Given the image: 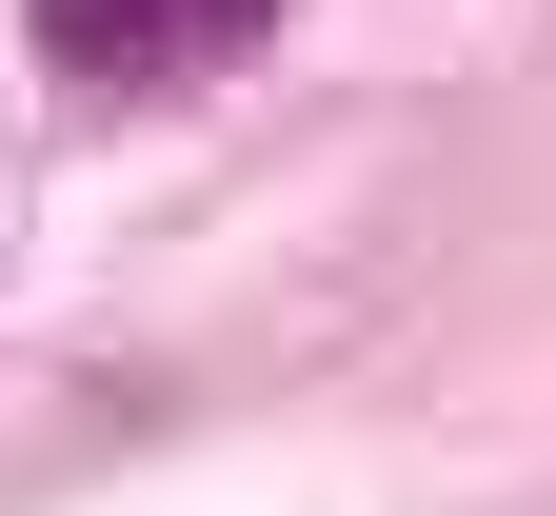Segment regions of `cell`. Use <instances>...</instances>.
I'll return each mask as SVG.
<instances>
[{
    "label": "cell",
    "instance_id": "1",
    "mask_svg": "<svg viewBox=\"0 0 556 516\" xmlns=\"http://www.w3.org/2000/svg\"><path fill=\"white\" fill-rule=\"evenodd\" d=\"M258 21H278V0H40V60L80 100H160V80H219Z\"/></svg>",
    "mask_w": 556,
    "mask_h": 516
}]
</instances>
